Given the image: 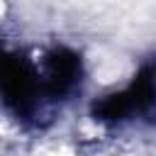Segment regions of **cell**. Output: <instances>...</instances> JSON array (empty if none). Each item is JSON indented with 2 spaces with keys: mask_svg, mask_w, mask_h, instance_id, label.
Instances as JSON below:
<instances>
[{
  "mask_svg": "<svg viewBox=\"0 0 156 156\" xmlns=\"http://www.w3.org/2000/svg\"><path fill=\"white\" fill-rule=\"evenodd\" d=\"M156 110V66H146L129 88L107 95L95 105V117L100 119H129L134 115H146Z\"/></svg>",
  "mask_w": 156,
  "mask_h": 156,
  "instance_id": "cell-2",
  "label": "cell"
},
{
  "mask_svg": "<svg viewBox=\"0 0 156 156\" xmlns=\"http://www.w3.org/2000/svg\"><path fill=\"white\" fill-rule=\"evenodd\" d=\"M39 93L41 85L34 66L24 56L0 46V95L5 105L20 117H29L37 110Z\"/></svg>",
  "mask_w": 156,
  "mask_h": 156,
  "instance_id": "cell-1",
  "label": "cell"
},
{
  "mask_svg": "<svg viewBox=\"0 0 156 156\" xmlns=\"http://www.w3.org/2000/svg\"><path fill=\"white\" fill-rule=\"evenodd\" d=\"M80 80V58L78 54L68 49H54L46 56L44 73H39L41 93L49 98H63L68 95Z\"/></svg>",
  "mask_w": 156,
  "mask_h": 156,
  "instance_id": "cell-3",
  "label": "cell"
}]
</instances>
